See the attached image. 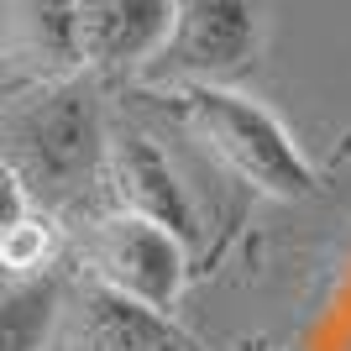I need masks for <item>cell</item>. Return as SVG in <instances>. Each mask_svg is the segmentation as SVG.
Masks as SVG:
<instances>
[{
	"mask_svg": "<svg viewBox=\"0 0 351 351\" xmlns=\"http://www.w3.org/2000/svg\"><path fill=\"white\" fill-rule=\"evenodd\" d=\"M0 142L5 162L27 178L32 189H79L95 168L105 162V121L100 105L79 79H53V84L32 89L21 105L5 110L0 121Z\"/></svg>",
	"mask_w": 351,
	"mask_h": 351,
	"instance_id": "cell-1",
	"label": "cell"
},
{
	"mask_svg": "<svg viewBox=\"0 0 351 351\" xmlns=\"http://www.w3.org/2000/svg\"><path fill=\"white\" fill-rule=\"evenodd\" d=\"M184 116L205 147L215 152L231 173H241L252 189L273 194V199H304L315 194V173H309L304 152L293 147V136L278 126L273 110L257 100L236 95L220 84H189L184 89Z\"/></svg>",
	"mask_w": 351,
	"mask_h": 351,
	"instance_id": "cell-2",
	"label": "cell"
},
{
	"mask_svg": "<svg viewBox=\"0 0 351 351\" xmlns=\"http://www.w3.org/2000/svg\"><path fill=\"white\" fill-rule=\"evenodd\" d=\"M89 273L95 283L126 293L136 304H152V309H168L178 304L184 293V273H189V247L184 236L158 226L147 215H132V210H116L105 215L95 231H89Z\"/></svg>",
	"mask_w": 351,
	"mask_h": 351,
	"instance_id": "cell-3",
	"label": "cell"
},
{
	"mask_svg": "<svg viewBox=\"0 0 351 351\" xmlns=\"http://www.w3.org/2000/svg\"><path fill=\"white\" fill-rule=\"evenodd\" d=\"M263 16L252 0H173V32L158 63L194 84H215L257 58Z\"/></svg>",
	"mask_w": 351,
	"mask_h": 351,
	"instance_id": "cell-4",
	"label": "cell"
},
{
	"mask_svg": "<svg viewBox=\"0 0 351 351\" xmlns=\"http://www.w3.org/2000/svg\"><path fill=\"white\" fill-rule=\"evenodd\" d=\"M69 351H199L162 309L89 278L69 304Z\"/></svg>",
	"mask_w": 351,
	"mask_h": 351,
	"instance_id": "cell-5",
	"label": "cell"
},
{
	"mask_svg": "<svg viewBox=\"0 0 351 351\" xmlns=\"http://www.w3.org/2000/svg\"><path fill=\"white\" fill-rule=\"evenodd\" d=\"M105 168H110V189H116L121 210L158 220V226L178 231L184 241L194 236L189 194H184V184H178L168 152H162L147 132H136V126H116L110 142H105Z\"/></svg>",
	"mask_w": 351,
	"mask_h": 351,
	"instance_id": "cell-6",
	"label": "cell"
},
{
	"mask_svg": "<svg viewBox=\"0 0 351 351\" xmlns=\"http://www.w3.org/2000/svg\"><path fill=\"white\" fill-rule=\"evenodd\" d=\"M0 47L43 84L69 79L84 63L79 0H0Z\"/></svg>",
	"mask_w": 351,
	"mask_h": 351,
	"instance_id": "cell-7",
	"label": "cell"
},
{
	"mask_svg": "<svg viewBox=\"0 0 351 351\" xmlns=\"http://www.w3.org/2000/svg\"><path fill=\"white\" fill-rule=\"evenodd\" d=\"M173 32V0H79V43L95 69L158 58Z\"/></svg>",
	"mask_w": 351,
	"mask_h": 351,
	"instance_id": "cell-8",
	"label": "cell"
},
{
	"mask_svg": "<svg viewBox=\"0 0 351 351\" xmlns=\"http://www.w3.org/2000/svg\"><path fill=\"white\" fill-rule=\"evenodd\" d=\"M63 309V289L53 278H16L0 293V351H43Z\"/></svg>",
	"mask_w": 351,
	"mask_h": 351,
	"instance_id": "cell-9",
	"label": "cell"
},
{
	"mask_svg": "<svg viewBox=\"0 0 351 351\" xmlns=\"http://www.w3.org/2000/svg\"><path fill=\"white\" fill-rule=\"evenodd\" d=\"M53 252H58V231H53V220H43L37 210L0 236V267L16 273V278H43L47 263H53Z\"/></svg>",
	"mask_w": 351,
	"mask_h": 351,
	"instance_id": "cell-10",
	"label": "cell"
},
{
	"mask_svg": "<svg viewBox=\"0 0 351 351\" xmlns=\"http://www.w3.org/2000/svg\"><path fill=\"white\" fill-rule=\"evenodd\" d=\"M27 215H32V184L0 158V236L11 231V226H21Z\"/></svg>",
	"mask_w": 351,
	"mask_h": 351,
	"instance_id": "cell-11",
	"label": "cell"
}]
</instances>
